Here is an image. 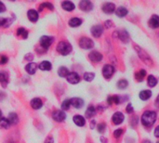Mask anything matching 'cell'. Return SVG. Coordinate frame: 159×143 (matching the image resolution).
<instances>
[{
	"instance_id": "6da1fadb",
	"label": "cell",
	"mask_w": 159,
	"mask_h": 143,
	"mask_svg": "<svg viewBox=\"0 0 159 143\" xmlns=\"http://www.w3.org/2000/svg\"><path fill=\"white\" fill-rule=\"evenodd\" d=\"M157 114L154 111H146L142 116V124L144 126H152L156 121Z\"/></svg>"
},
{
	"instance_id": "7a4b0ae2",
	"label": "cell",
	"mask_w": 159,
	"mask_h": 143,
	"mask_svg": "<svg viewBox=\"0 0 159 143\" xmlns=\"http://www.w3.org/2000/svg\"><path fill=\"white\" fill-rule=\"evenodd\" d=\"M72 49L73 47L71 46V44H69L66 41H61L57 46V51L62 56L69 55L72 52Z\"/></svg>"
},
{
	"instance_id": "3957f363",
	"label": "cell",
	"mask_w": 159,
	"mask_h": 143,
	"mask_svg": "<svg viewBox=\"0 0 159 143\" xmlns=\"http://www.w3.org/2000/svg\"><path fill=\"white\" fill-rule=\"evenodd\" d=\"M134 48L136 49L137 53H138L139 57H140V59H142V61H144V63H146V64L149 65V66H151L152 64H153V61H152L150 56L148 55V54L146 53V52L142 49V48H140V47H138V46H134Z\"/></svg>"
},
{
	"instance_id": "277c9868",
	"label": "cell",
	"mask_w": 159,
	"mask_h": 143,
	"mask_svg": "<svg viewBox=\"0 0 159 143\" xmlns=\"http://www.w3.org/2000/svg\"><path fill=\"white\" fill-rule=\"evenodd\" d=\"M94 46V42L88 37H82L79 40V47L83 49H90Z\"/></svg>"
},
{
	"instance_id": "5b68a950",
	"label": "cell",
	"mask_w": 159,
	"mask_h": 143,
	"mask_svg": "<svg viewBox=\"0 0 159 143\" xmlns=\"http://www.w3.org/2000/svg\"><path fill=\"white\" fill-rule=\"evenodd\" d=\"M114 38V37H118L123 43H128L129 42V35L126 30H120V31H116L113 33Z\"/></svg>"
},
{
	"instance_id": "8992f818",
	"label": "cell",
	"mask_w": 159,
	"mask_h": 143,
	"mask_svg": "<svg viewBox=\"0 0 159 143\" xmlns=\"http://www.w3.org/2000/svg\"><path fill=\"white\" fill-rule=\"evenodd\" d=\"M53 41H54V38L52 36L43 35V36H41V38H40V45H41V47L43 48L47 49V48L52 45Z\"/></svg>"
},
{
	"instance_id": "52a82bcc",
	"label": "cell",
	"mask_w": 159,
	"mask_h": 143,
	"mask_svg": "<svg viewBox=\"0 0 159 143\" xmlns=\"http://www.w3.org/2000/svg\"><path fill=\"white\" fill-rule=\"evenodd\" d=\"M114 73V67L113 65L106 64L103 66L102 68V75L105 79H109L113 76V74Z\"/></svg>"
},
{
	"instance_id": "ba28073f",
	"label": "cell",
	"mask_w": 159,
	"mask_h": 143,
	"mask_svg": "<svg viewBox=\"0 0 159 143\" xmlns=\"http://www.w3.org/2000/svg\"><path fill=\"white\" fill-rule=\"evenodd\" d=\"M52 118L56 122L61 123L66 119V114L63 111H54L52 114Z\"/></svg>"
},
{
	"instance_id": "9c48e42d",
	"label": "cell",
	"mask_w": 159,
	"mask_h": 143,
	"mask_svg": "<svg viewBox=\"0 0 159 143\" xmlns=\"http://www.w3.org/2000/svg\"><path fill=\"white\" fill-rule=\"evenodd\" d=\"M79 7L81 10L88 12V11H90L93 9V4L90 1H88V0H82L79 3Z\"/></svg>"
},
{
	"instance_id": "30bf717a",
	"label": "cell",
	"mask_w": 159,
	"mask_h": 143,
	"mask_svg": "<svg viewBox=\"0 0 159 143\" xmlns=\"http://www.w3.org/2000/svg\"><path fill=\"white\" fill-rule=\"evenodd\" d=\"M66 79H67V81L70 83V84H73V85L78 84V83L80 82V76H79V74L76 73H70L67 75Z\"/></svg>"
},
{
	"instance_id": "8fae6325",
	"label": "cell",
	"mask_w": 159,
	"mask_h": 143,
	"mask_svg": "<svg viewBox=\"0 0 159 143\" xmlns=\"http://www.w3.org/2000/svg\"><path fill=\"white\" fill-rule=\"evenodd\" d=\"M88 58L92 62H100L102 61V55L98 51H92L88 54Z\"/></svg>"
},
{
	"instance_id": "7c38bea8",
	"label": "cell",
	"mask_w": 159,
	"mask_h": 143,
	"mask_svg": "<svg viewBox=\"0 0 159 143\" xmlns=\"http://www.w3.org/2000/svg\"><path fill=\"white\" fill-rule=\"evenodd\" d=\"M102 11L106 14H112L116 10V5L113 3H105L102 6Z\"/></svg>"
},
{
	"instance_id": "4fadbf2b",
	"label": "cell",
	"mask_w": 159,
	"mask_h": 143,
	"mask_svg": "<svg viewBox=\"0 0 159 143\" xmlns=\"http://www.w3.org/2000/svg\"><path fill=\"white\" fill-rule=\"evenodd\" d=\"M124 114L120 112H117L116 114H114V115L112 116V121L114 125H120V124L123 123L124 121Z\"/></svg>"
},
{
	"instance_id": "5bb4252c",
	"label": "cell",
	"mask_w": 159,
	"mask_h": 143,
	"mask_svg": "<svg viewBox=\"0 0 159 143\" xmlns=\"http://www.w3.org/2000/svg\"><path fill=\"white\" fill-rule=\"evenodd\" d=\"M103 33V27L102 25H94L91 28V35L96 38H99Z\"/></svg>"
},
{
	"instance_id": "9a60e30c",
	"label": "cell",
	"mask_w": 159,
	"mask_h": 143,
	"mask_svg": "<svg viewBox=\"0 0 159 143\" xmlns=\"http://www.w3.org/2000/svg\"><path fill=\"white\" fill-rule=\"evenodd\" d=\"M27 17L29 19V21H32V22H36L38 21V18H39V15L38 12L35 9H30L28 10L27 12Z\"/></svg>"
},
{
	"instance_id": "2e32d148",
	"label": "cell",
	"mask_w": 159,
	"mask_h": 143,
	"mask_svg": "<svg viewBox=\"0 0 159 143\" xmlns=\"http://www.w3.org/2000/svg\"><path fill=\"white\" fill-rule=\"evenodd\" d=\"M149 26L153 29H156L159 27V16L153 15L149 20Z\"/></svg>"
},
{
	"instance_id": "e0dca14e",
	"label": "cell",
	"mask_w": 159,
	"mask_h": 143,
	"mask_svg": "<svg viewBox=\"0 0 159 143\" xmlns=\"http://www.w3.org/2000/svg\"><path fill=\"white\" fill-rule=\"evenodd\" d=\"M31 107L34 109V110H39L40 108H42L43 106V102L42 100L38 99V98H35V99H33L30 102Z\"/></svg>"
},
{
	"instance_id": "ac0fdd59",
	"label": "cell",
	"mask_w": 159,
	"mask_h": 143,
	"mask_svg": "<svg viewBox=\"0 0 159 143\" xmlns=\"http://www.w3.org/2000/svg\"><path fill=\"white\" fill-rule=\"evenodd\" d=\"M71 105L75 109H80L84 106V100L80 98H73L71 99Z\"/></svg>"
},
{
	"instance_id": "d6986e66",
	"label": "cell",
	"mask_w": 159,
	"mask_h": 143,
	"mask_svg": "<svg viewBox=\"0 0 159 143\" xmlns=\"http://www.w3.org/2000/svg\"><path fill=\"white\" fill-rule=\"evenodd\" d=\"M37 65H36V63L35 62H30L28 63V64L25 66V71L27 72L29 74H35L36 70H37Z\"/></svg>"
},
{
	"instance_id": "ffe728a7",
	"label": "cell",
	"mask_w": 159,
	"mask_h": 143,
	"mask_svg": "<svg viewBox=\"0 0 159 143\" xmlns=\"http://www.w3.org/2000/svg\"><path fill=\"white\" fill-rule=\"evenodd\" d=\"M73 120V123H75L77 126H80V127L84 126L85 124H86V120H85V118L82 115H75Z\"/></svg>"
},
{
	"instance_id": "44dd1931",
	"label": "cell",
	"mask_w": 159,
	"mask_h": 143,
	"mask_svg": "<svg viewBox=\"0 0 159 143\" xmlns=\"http://www.w3.org/2000/svg\"><path fill=\"white\" fill-rule=\"evenodd\" d=\"M61 7L66 11H73L75 9V4L71 1H64L61 3Z\"/></svg>"
},
{
	"instance_id": "7402d4cb",
	"label": "cell",
	"mask_w": 159,
	"mask_h": 143,
	"mask_svg": "<svg viewBox=\"0 0 159 143\" xmlns=\"http://www.w3.org/2000/svg\"><path fill=\"white\" fill-rule=\"evenodd\" d=\"M0 84L3 88H7L9 84V77L6 73H0Z\"/></svg>"
},
{
	"instance_id": "603a6c76",
	"label": "cell",
	"mask_w": 159,
	"mask_h": 143,
	"mask_svg": "<svg viewBox=\"0 0 159 143\" xmlns=\"http://www.w3.org/2000/svg\"><path fill=\"white\" fill-rule=\"evenodd\" d=\"M139 97L142 100H147L152 97V91L151 90H142L140 92Z\"/></svg>"
},
{
	"instance_id": "cb8c5ba5",
	"label": "cell",
	"mask_w": 159,
	"mask_h": 143,
	"mask_svg": "<svg viewBox=\"0 0 159 143\" xmlns=\"http://www.w3.org/2000/svg\"><path fill=\"white\" fill-rule=\"evenodd\" d=\"M107 102L109 105L112 104H119L121 102V99L119 96H109L108 99H107Z\"/></svg>"
},
{
	"instance_id": "d4e9b609",
	"label": "cell",
	"mask_w": 159,
	"mask_h": 143,
	"mask_svg": "<svg viewBox=\"0 0 159 143\" xmlns=\"http://www.w3.org/2000/svg\"><path fill=\"white\" fill-rule=\"evenodd\" d=\"M38 68L42 71H50L52 69V65H51V63L47 61H42L40 64L38 65Z\"/></svg>"
},
{
	"instance_id": "484cf974",
	"label": "cell",
	"mask_w": 159,
	"mask_h": 143,
	"mask_svg": "<svg viewBox=\"0 0 159 143\" xmlns=\"http://www.w3.org/2000/svg\"><path fill=\"white\" fill-rule=\"evenodd\" d=\"M8 120L9 121L10 125H16L19 122V117H18L17 114H15V112H10L9 114Z\"/></svg>"
},
{
	"instance_id": "4316f807",
	"label": "cell",
	"mask_w": 159,
	"mask_h": 143,
	"mask_svg": "<svg viewBox=\"0 0 159 143\" xmlns=\"http://www.w3.org/2000/svg\"><path fill=\"white\" fill-rule=\"evenodd\" d=\"M81 24H82V20L79 18H72L69 21V25L71 27H78Z\"/></svg>"
},
{
	"instance_id": "83f0119b",
	"label": "cell",
	"mask_w": 159,
	"mask_h": 143,
	"mask_svg": "<svg viewBox=\"0 0 159 143\" xmlns=\"http://www.w3.org/2000/svg\"><path fill=\"white\" fill-rule=\"evenodd\" d=\"M128 11L125 7H119L116 10V14L117 15V17H120V18H123L126 16V15H128Z\"/></svg>"
},
{
	"instance_id": "f1b7e54d",
	"label": "cell",
	"mask_w": 159,
	"mask_h": 143,
	"mask_svg": "<svg viewBox=\"0 0 159 143\" xmlns=\"http://www.w3.org/2000/svg\"><path fill=\"white\" fill-rule=\"evenodd\" d=\"M157 79L155 78L154 75H149L147 78V83H148V86H150V88H154L155 86L157 85Z\"/></svg>"
},
{
	"instance_id": "f546056e",
	"label": "cell",
	"mask_w": 159,
	"mask_h": 143,
	"mask_svg": "<svg viewBox=\"0 0 159 143\" xmlns=\"http://www.w3.org/2000/svg\"><path fill=\"white\" fill-rule=\"evenodd\" d=\"M96 114V109L93 106H88L86 111V117L87 118H92Z\"/></svg>"
},
{
	"instance_id": "4dcf8cb0",
	"label": "cell",
	"mask_w": 159,
	"mask_h": 143,
	"mask_svg": "<svg viewBox=\"0 0 159 143\" xmlns=\"http://www.w3.org/2000/svg\"><path fill=\"white\" fill-rule=\"evenodd\" d=\"M10 126V123L8 120V118H1L0 119V128L2 129H8Z\"/></svg>"
},
{
	"instance_id": "1f68e13d",
	"label": "cell",
	"mask_w": 159,
	"mask_h": 143,
	"mask_svg": "<svg viewBox=\"0 0 159 143\" xmlns=\"http://www.w3.org/2000/svg\"><path fill=\"white\" fill-rule=\"evenodd\" d=\"M69 70L64 66H61L58 70V74L60 75L61 77H67V75L69 74Z\"/></svg>"
},
{
	"instance_id": "d6a6232c",
	"label": "cell",
	"mask_w": 159,
	"mask_h": 143,
	"mask_svg": "<svg viewBox=\"0 0 159 143\" xmlns=\"http://www.w3.org/2000/svg\"><path fill=\"white\" fill-rule=\"evenodd\" d=\"M146 76V71L145 70H140L138 73L135 74V78L138 80L139 82H142L143 80V78Z\"/></svg>"
},
{
	"instance_id": "836d02e7",
	"label": "cell",
	"mask_w": 159,
	"mask_h": 143,
	"mask_svg": "<svg viewBox=\"0 0 159 143\" xmlns=\"http://www.w3.org/2000/svg\"><path fill=\"white\" fill-rule=\"evenodd\" d=\"M17 35L21 36L23 39H26L28 36V31L25 28H19L17 30Z\"/></svg>"
},
{
	"instance_id": "e575fe53",
	"label": "cell",
	"mask_w": 159,
	"mask_h": 143,
	"mask_svg": "<svg viewBox=\"0 0 159 143\" xmlns=\"http://www.w3.org/2000/svg\"><path fill=\"white\" fill-rule=\"evenodd\" d=\"M128 86V82L126 79H121L117 82V88L119 89H125L127 88Z\"/></svg>"
},
{
	"instance_id": "d590c367",
	"label": "cell",
	"mask_w": 159,
	"mask_h": 143,
	"mask_svg": "<svg viewBox=\"0 0 159 143\" xmlns=\"http://www.w3.org/2000/svg\"><path fill=\"white\" fill-rule=\"evenodd\" d=\"M95 77V74L93 73H85L84 74V79L87 82H91Z\"/></svg>"
},
{
	"instance_id": "8d00e7d4",
	"label": "cell",
	"mask_w": 159,
	"mask_h": 143,
	"mask_svg": "<svg viewBox=\"0 0 159 143\" xmlns=\"http://www.w3.org/2000/svg\"><path fill=\"white\" fill-rule=\"evenodd\" d=\"M43 7H47V9H49V10H53L54 9V7L53 5L51 3H49V2H45V3H43L40 5V11H41L43 9Z\"/></svg>"
},
{
	"instance_id": "74e56055",
	"label": "cell",
	"mask_w": 159,
	"mask_h": 143,
	"mask_svg": "<svg viewBox=\"0 0 159 143\" xmlns=\"http://www.w3.org/2000/svg\"><path fill=\"white\" fill-rule=\"evenodd\" d=\"M70 106H71V100H65L63 102H62V104H61L62 111L68 110V109L70 108Z\"/></svg>"
},
{
	"instance_id": "f35d334b",
	"label": "cell",
	"mask_w": 159,
	"mask_h": 143,
	"mask_svg": "<svg viewBox=\"0 0 159 143\" xmlns=\"http://www.w3.org/2000/svg\"><path fill=\"white\" fill-rule=\"evenodd\" d=\"M98 127V131H99V133H104V131L106 129V126H105V124L104 123H101V124H99V125L97 126Z\"/></svg>"
},
{
	"instance_id": "ab89813d",
	"label": "cell",
	"mask_w": 159,
	"mask_h": 143,
	"mask_svg": "<svg viewBox=\"0 0 159 143\" xmlns=\"http://www.w3.org/2000/svg\"><path fill=\"white\" fill-rule=\"evenodd\" d=\"M126 112H127L128 114H132V112H134V109H133V106L131 103H128V106L126 107Z\"/></svg>"
},
{
	"instance_id": "60d3db41",
	"label": "cell",
	"mask_w": 159,
	"mask_h": 143,
	"mask_svg": "<svg viewBox=\"0 0 159 143\" xmlns=\"http://www.w3.org/2000/svg\"><path fill=\"white\" fill-rule=\"evenodd\" d=\"M122 134H123V130H122V129H116V130H114V138H119V137L121 136Z\"/></svg>"
},
{
	"instance_id": "b9f144b4",
	"label": "cell",
	"mask_w": 159,
	"mask_h": 143,
	"mask_svg": "<svg viewBox=\"0 0 159 143\" xmlns=\"http://www.w3.org/2000/svg\"><path fill=\"white\" fill-rule=\"evenodd\" d=\"M8 57L7 56H1L0 57V64H5V63L8 62Z\"/></svg>"
},
{
	"instance_id": "7bdbcfd3",
	"label": "cell",
	"mask_w": 159,
	"mask_h": 143,
	"mask_svg": "<svg viewBox=\"0 0 159 143\" xmlns=\"http://www.w3.org/2000/svg\"><path fill=\"white\" fill-rule=\"evenodd\" d=\"M33 59H34V55L32 53H28L24 56V59H26V61H32Z\"/></svg>"
},
{
	"instance_id": "ee69618b",
	"label": "cell",
	"mask_w": 159,
	"mask_h": 143,
	"mask_svg": "<svg viewBox=\"0 0 159 143\" xmlns=\"http://www.w3.org/2000/svg\"><path fill=\"white\" fill-rule=\"evenodd\" d=\"M12 19H6V21H5V24H4V27H9V26L11 24L12 22Z\"/></svg>"
},
{
	"instance_id": "f6af8a7d",
	"label": "cell",
	"mask_w": 159,
	"mask_h": 143,
	"mask_svg": "<svg viewBox=\"0 0 159 143\" xmlns=\"http://www.w3.org/2000/svg\"><path fill=\"white\" fill-rule=\"evenodd\" d=\"M6 6L3 4V2L0 1V13H2V12H4V11H6Z\"/></svg>"
},
{
	"instance_id": "bcb514c9",
	"label": "cell",
	"mask_w": 159,
	"mask_h": 143,
	"mask_svg": "<svg viewBox=\"0 0 159 143\" xmlns=\"http://www.w3.org/2000/svg\"><path fill=\"white\" fill-rule=\"evenodd\" d=\"M112 25H113L112 21H105V27L110 28V27H112Z\"/></svg>"
},
{
	"instance_id": "7dc6e473",
	"label": "cell",
	"mask_w": 159,
	"mask_h": 143,
	"mask_svg": "<svg viewBox=\"0 0 159 143\" xmlns=\"http://www.w3.org/2000/svg\"><path fill=\"white\" fill-rule=\"evenodd\" d=\"M154 136L156 138H159V126L154 129Z\"/></svg>"
},
{
	"instance_id": "c3c4849f",
	"label": "cell",
	"mask_w": 159,
	"mask_h": 143,
	"mask_svg": "<svg viewBox=\"0 0 159 143\" xmlns=\"http://www.w3.org/2000/svg\"><path fill=\"white\" fill-rule=\"evenodd\" d=\"M5 21H6V19H4V18H0V27H1V26H4Z\"/></svg>"
},
{
	"instance_id": "681fc988",
	"label": "cell",
	"mask_w": 159,
	"mask_h": 143,
	"mask_svg": "<svg viewBox=\"0 0 159 143\" xmlns=\"http://www.w3.org/2000/svg\"><path fill=\"white\" fill-rule=\"evenodd\" d=\"M45 143H54V141H53V138H51V137L47 138V140H46V141H45Z\"/></svg>"
},
{
	"instance_id": "f907efd6",
	"label": "cell",
	"mask_w": 159,
	"mask_h": 143,
	"mask_svg": "<svg viewBox=\"0 0 159 143\" xmlns=\"http://www.w3.org/2000/svg\"><path fill=\"white\" fill-rule=\"evenodd\" d=\"M155 103H156V106L159 108V95H158L157 98H156V100H155Z\"/></svg>"
},
{
	"instance_id": "816d5d0a",
	"label": "cell",
	"mask_w": 159,
	"mask_h": 143,
	"mask_svg": "<svg viewBox=\"0 0 159 143\" xmlns=\"http://www.w3.org/2000/svg\"><path fill=\"white\" fill-rule=\"evenodd\" d=\"M94 126H95V121L93 120V121L90 123V128H94V127H95Z\"/></svg>"
},
{
	"instance_id": "f5cc1de1",
	"label": "cell",
	"mask_w": 159,
	"mask_h": 143,
	"mask_svg": "<svg viewBox=\"0 0 159 143\" xmlns=\"http://www.w3.org/2000/svg\"><path fill=\"white\" fill-rule=\"evenodd\" d=\"M142 143H152V142L150 140H145L142 141Z\"/></svg>"
},
{
	"instance_id": "db71d44e",
	"label": "cell",
	"mask_w": 159,
	"mask_h": 143,
	"mask_svg": "<svg viewBox=\"0 0 159 143\" xmlns=\"http://www.w3.org/2000/svg\"><path fill=\"white\" fill-rule=\"evenodd\" d=\"M2 118V112H1V110H0V119Z\"/></svg>"
},
{
	"instance_id": "11a10c76",
	"label": "cell",
	"mask_w": 159,
	"mask_h": 143,
	"mask_svg": "<svg viewBox=\"0 0 159 143\" xmlns=\"http://www.w3.org/2000/svg\"><path fill=\"white\" fill-rule=\"evenodd\" d=\"M156 143H159V141H157V142H156Z\"/></svg>"
}]
</instances>
